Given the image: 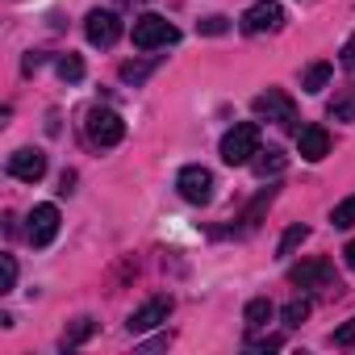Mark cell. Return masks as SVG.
Listing matches in <instances>:
<instances>
[{
	"label": "cell",
	"instance_id": "1",
	"mask_svg": "<svg viewBox=\"0 0 355 355\" xmlns=\"http://www.w3.org/2000/svg\"><path fill=\"white\" fill-rule=\"evenodd\" d=\"M259 155V125L255 121H239L234 130H226V138H222V159L230 163V167H243V163H251Z\"/></svg>",
	"mask_w": 355,
	"mask_h": 355
},
{
	"label": "cell",
	"instance_id": "2",
	"mask_svg": "<svg viewBox=\"0 0 355 355\" xmlns=\"http://www.w3.org/2000/svg\"><path fill=\"white\" fill-rule=\"evenodd\" d=\"M175 38H180V30H175L167 17H159V13L134 17V46L138 51H159V46H171Z\"/></svg>",
	"mask_w": 355,
	"mask_h": 355
},
{
	"label": "cell",
	"instance_id": "3",
	"mask_svg": "<svg viewBox=\"0 0 355 355\" xmlns=\"http://www.w3.org/2000/svg\"><path fill=\"white\" fill-rule=\"evenodd\" d=\"M251 109H255V117H268V121H276V125H284V130H301L297 125V105H293V96L288 92H280V88H268V92H259L255 101H251Z\"/></svg>",
	"mask_w": 355,
	"mask_h": 355
},
{
	"label": "cell",
	"instance_id": "4",
	"mask_svg": "<svg viewBox=\"0 0 355 355\" xmlns=\"http://www.w3.org/2000/svg\"><path fill=\"white\" fill-rule=\"evenodd\" d=\"M84 134H88L92 146H117V142L125 138V121H121V113L96 105V109H88V117H84Z\"/></svg>",
	"mask_w": 355,
	"mask_h": 355
},
{
	"label": "cell",
	"instance_id": "5",
	"mask_svg": "<svg viewBox=\"0 0 355 355\" xmlns=\"http://www.w3.org/2000/svg\"><path fill=\"white\" fill-rule=\"evenodd\" d=\"M175 189H180V197H184L189 205H209V201H214V171L201 167V163H193V167L180 171Z\"/></svg>",
	"mask_w": 355,
	"mask_h": 355
},
{
	"label": "cell",
	"instance_id": "6",
	"mask_svg": "<svg viewBox=\"0 0 355 355\" xmlns=\"http://www.w3.org/2000/svg\"><path fill=\"white\" fill-rule=\"evenodd\" d=\"M243 34H276V30H284V9L276 5V0H259V5H251L247 13H243Z\"/></svg>",
	"mask_w": 355,
	"mask_h": 355
},
{
	"label": "cell",
	"instance_id": "7",
	"mask_svg": "<svg viewBox=\"0 0 355 355\" xmlns=\"http://www.w3.org/2000/svg\"><path fill=\"white\" fill-rule=\"evenodd\" d=\"M84 34H88L92 46H113V42L121 38V17H117L113 9H92V13L84 17Z\"/></svg>",
	"mask_w": 355,
	"mask_h": 355
},
{
	"label": "cell",
	"instance_id": "8",
	"mask_svg": "<svg viewBox=\"0 0 355 355\" xmlns=\"http://www.w3.org/2000/svg\"><path fill=\"white\" fill-rule=\"evenodd\" d=\"M9 175L13 180H26V184H38L42 175H46V155L38 146H21L9 155Z\"/></svg>",
	"mask_w": 355,
	"mask_h": 355
},
{
	"label": "cell",
	"instance_id": "9",
	"mask_svg": "<svg viewBox=\"0 0 355 355\" xmlns=\"http://www.w3.org/2000/svg\"><path fill=\"white\" fill-rule=\"evenodd\" d=\"M171 318V297H150L146 305H138L130 318H125V330L130 334H142V330H155Z\"/></svg>",
	"mask_w": 355,
	"mask_h": 355
},
{
	"label": "cell",
	"instance_id": "10",
	"mask_svg": "<svg viewBox=\"0 0 355 355\" xmlns=\"http://www.w3.org/2000/svg\"><path fill=\"white\" fill-rule=\"evenodd\" d=\"M55 234H59V209H55V205H34L30 226H26V239H30L34 247H51Z\"/></svg>",
	"mask_w": 355,
	"mask_h": 355
},
{
	"label": "cell",
	"instance_id": "11",
	"mask_svg": "<svg viewBox=\"0 0 355 355\" xmlns=\"http://www.w3.org/2000/svg\"><path fill=\"white\" fill-rule=\"evenodd\" d=\"M334 280V268L326 259H305L297 268H288V284L293 288H326Z\"/></svg>",
	"mask_w": 355,
	"mask_h": 355
},
{
	"label": "cell",
	"instance_id": "12",
	"mask_svg": "<svg viewBox=\"0 0 355 355\" xmlns=\"http://www.w3.org/2000/svg\"><path fill=\"white\" fill-rule=\"evenodd\" d=\"M297 150H301L305 163H322L330 155V134L322 125H301L297 130Z\"/></svg>",
	"mask_w": 355,
	"mask_h": 355
},
{
	"label": "cell",
	"instance_id": "13",
	"mask_svg": "<svg viewBox=\"0 0 355 355\" xmlns=\"http://www.w3.org/2000/svg\"><path fill=\"white\" fill-rule=\"evenodd\" d=\"M284 163H288V155L280 150V146H259V155L251 159V167H255V175H276V171H284Z\"/></svg>",
	"mask_w": 355,
	"mask_h": 355
},
{
	"label": "cell",
	"instance_id": "14",
	"mask_svg": "<svg viewBox=\"0 0 355 355\" xmlns=\"http://www.w3.org/2000/svg\"><path fill=\"white\" fill-rule=\"evenodd\" d=\"M272 201H276V189L268 184V189H263V193L247 205V214H243V230H255V226H259V218H263V209H268Z\"/></svg>",
	"mask_w": 355,
	"mask_h": 355
},
{
	"label": "cell",
	"instance_id": "15",
	"mask_svg": "<svg viewBox=\"0 0 355 355\" xmlns=\"http://www.w3.org/2000/svg\"><path fill=\"white\" fill-rule=\"evenodd\" d=\"M276 313V305L268 301V297H255V301H247V309H243V318H247V326L251 330H259V326H268V318Z\"/></svg>",
	"mask_w": 355,
	"mask_h": 355
},
{
	"label": "cell",
	"instance_id": "16",
	"mask_svg": "<svg viewBox=\"0 0 355 355\" xmlns=\"http://www.w3.org/2000/svg\"><path fill=\"white\" fill-rule=\"evenodd\" d=\"M334 121H355V84L351 88H343L334 101H330V109H326Z\"/></svg>",
	"mask_w": 355,
	"mask_h": 355
},
{
	"label": "cell",
	"instance_id": "17",
	"mask_svg": "<svg viewBox=\"0 0 355 355\" xmlns=\"http://www.w3.org/2000/svg\"><path fill=\"white\" fill-rule=\"evenodd\" d=\"M55 71H59V80L80 84V80H84V59H80V55H59V59H55Z\"/></svg>",
	"mask_w": 355,
	"mask_h": 355
},
{
	"label": "cell",
	"instance_id": "18",
	"mask_svg": "<svg viewBox=\"0 0 355 355\" xmlns=\"http://www.w3.org/2000/svg\"><path fill=\"white\" fill-rule=\"evenodd\" d=\"M326 84H330V63H309L305 76H301V88L305 92H322Z\"/></svg>",
	"mask_w": 355,
	"mask_h": 355
},
{
	"label": "cell",
	"instance_id": "19",
	"mask_svg": "<svg viewBox=\"0 0 355 355\" xmlns=\"http://www.w3.org/2000/svg\"><path fill=\"white\" fill-rule=\"evenodd\" d=\"M96 334V322L92 318H76L71 326H67V334H63V347H80V343H88Z\"/></svg>",
	"mask_w": 355,
	"mask_h": 355
},
{
	"label": "cell",
	"instance_id": "20",
	"mask_svg": "<svg viewBox=\"0 0 355 355\" xmlns=\"http://www.w3.org/2000/svg\"><path fill=\"white\" fill-rule=\"evenodd\" d=\"M305 239H309V230H305V226H288V230H284V239H280V247H276V255H280V259H288Z\"/></svg>",
	"mask_w": 355,
	"mask_h": 355
},
{
	"label": "cell",
	"instance_id": "21",
	"mask_svg": "<svg viewBox=\"0 0 355 355\" xmlns=\"http://www.w3.org/2000/svg\"><path fill=\"white\" fill-rule=\"evenodd\" d=\"M330 226H334V230H351V226H355V197H347V201H338V205H334Z\"/></svg>",
	"mask_w": 355,
	"mask_h": 355
},
{
	"label": "cell",
	"instance_id": "22",
	"mask_svg": "<svg viewBox=\"0 0 355 355\" xmlns=\"http://www.w3.org/2000/svg\"><path fill=\"white\" fill-rule=\"evenodd\" d=\"M155 67H159L155 59H150V63H134V59H130V63H121V80H125V84H142Z\"/></svg>",
	"mask_w": 355,
	"mask_h": 355
},
{
	"label": "cell",
	"instance_id": "23",
	"mask_svg": "<svg viewBox=\"0 0 355 355\" xmlns=\"http://www.w3.org/2000/svg\"><path fill=\"white\" fill-rule=\"evenodd\" d=\"M280 318H284V326H301V322L309 318V301H305V297H297V301H288V305L280 309Z\"/></svg>",
	"mask_w": 355,
	"mask_h": 355
},
{
	"label": "cell",
	"instance_id": "24",
	"mask_svg": "<svg viewBox=\"0 0 355 355\" xmlns=\"http://www.w3.org/2000/svg\"><path fill=\"white\" fill-rule=\"evenodd\" d=\"M0 272H5V280H0V293H13V284H17V259L5 255V259H0Z\"/></svg>",
	"mask_w": 355,
	"mask_h": 355
},
{
	"label": "cell",
	"instance_id": "25",
	"mask_svg": "<svg viewBox=\"0 0 355 355\" xmlns=\"http://www.w3.org/2000/svg\"><path fill=\"white\" fill-rule=\"evenodd\" d=\"M197 30H201V34H209V38H218V34H226V30H230V21L214 13V17H205V21H197Z\"/></svg>",
	"mask_w": 355,
	"mask_h": 355
},
{
	"label": "cell",
	"instance_id": "26",
	"mask_svg": "<svg viewBox=\"0 0 355 355\" xmlns=\"http://www.w3.org/2000/svg\"><path fill=\"white\" fill-rule=\"evenodd\" d=\"M247 347H251V351H280L284 338H280V334H268V338H251Z\"/></svg>",
	"mask_w": 355,
	"mask_h": 355
},
{
	"label": "cell",
	"instance_id": "27",
	"mask_svg": "<svg viewBox=\"0 0 355 355\" xmlns=\"http://www.w3.org/2000/svg\"><path fill=\"white\" fill-rule=\"evenodd\" d=\"M330 343H338V347H351V343H355V318H351L347 326H338V330L330 334Z\"/></svg>",
	"mask_w": 355,
	"mask_h": 355
},
{
	"label": "cell",
	"instance_id": "28",
	"mask_svg": "<svg viewBox=\"0 0 355 355\" xmlns=\"http://www.w3.org/2000/svg\"><path fill=\"white\" fill-rule=\"evenodd\" d=\"M338 63H343V71H347V76H355V34L347 38V46H343V59H338Z\"/></svg>",
	"mask_w": 355,
	"mask_h": 355
},
{
	"label": "cell",
	"instance_id": "29",
	"mask_svg": "<svg viewBox=\"0 0 355 355\" xmlns=\"http://www.w3.org/2000/svg\"><path fill=\"white\" fill-rule=\"evenodd\" d=\"M21 67H26V71H38V67H42V55H34V51H30V55H26V63H21Z\"/></svg>",
	"mask_w": 355,
	"mask_h": 355
},
{
	"label": "cell",
	"instance_id": "30",
	"mask_svg": "<svg viewBox=\"0 0 355 355\" xmlns=\"http://www.w3.org/2000/svg\"><path fill=\"white\" fill-rule=\"evenodd\" d=\"M171 343V334H163V338H150V343H142V351H159V347H167Z\"/></svg>",
	"mask_w": 355,
	"mask_h": 355
},
{
	"label": "cell",
	"instance_id": "31",
	"mask_svg": "<svg viewBox=\"0 0 355 355\" xmlns=\"http://www.w3.org/2000/svg\"><path fill=\"white\" fill-rule=\"evenodd\" d=\"M343 259H347V268H355V239H351V243L343 247Z\"/></svg>",
	"mask_w": 355,
	"mask_h": 355
}]
</instances>
